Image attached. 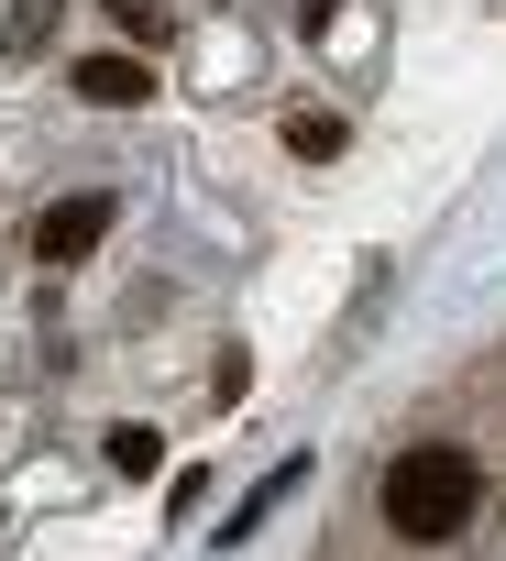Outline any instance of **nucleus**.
Listing matches in <instances>:
<instances>
[{
	"mask_svg": "<svg viewBox=\"0 0 506 561\" xmlns=\"http://www.w3.org/2000/svg\"><path fill=\"white\" fill-rule=\"evenodd\" d=\"M484 517V462L473 451H396L386 462V528L396 539H462Z\"/></svg>",
	"mask_w": 506,
	"mask_h": 561,
	"instance_id": "nucleus-1",
	"label": "nucleus"
},
{
	"mask_svg": "<svg viewBox=\"0 0 506 561\" xmlns=\"http://www.w3.org/2000/svg\"><path fill=\"white\" fill-rule=\"evenodd\" d=\"M100 242H111V198H100V187H89V198H56V209L34 220V253H45V264H78V253H100Z\"/></svg>",
	"mask_w": 506,
	"mask_h": 561,
	"instance_id": "nucleus-2",
	"label": "nucleus"
},
{
	"mask_svg": "<svg viewBox=\"0 0 506 561\" xmlns=\"http://www.w3.org/2000/svg\"><path fill=\"white\" fill-rule=\"evenodd\" d=\"M67 78H78V100H100V111H133V100H154V67H143V56H78Z\"/></svg>",
	"mask_w": 506,
	"mask_h": 561,
	"instance_id": "nucleus-3",
	"label": "nucleus"
},
{
	"mask_svg": "<svg viewBox=\"0 0 506 561\" xmlns=\"http://www.w3.org/2000/svg\"><path fill=\"white\" fill-rule=\"evenodd\" d=\"M287 144H298V154H342V122H331V111H298Z\"/></svg>",
	"mask_w": 506,
	"mask_h": 561,
	"instance_id": "nucleus-4",
	"label": "nucleus"
},
{
	"mask_svg": "<svg viewBox=\"0 0 506 561\" xmlns=\"http://www.w3.org/2000/svg\"><path fill=\"white\" fill-rule=\"evenodd\" d=\"M111 462H122V473H154L165 440H154V430H111Z\"/></svg>",
	"mask_w": 506,
	"mask_h": 561,
	"instance_id": "nucleus-5",
	"label": "nucleus"
},
{
	"mask_svg": "<svg viewBox=\"0 0 506 561\" xmlns=\"http://www.w3.org/2000/svg\"><path fill=\"white\" fill-rule=\"evenodd\" d=\"M45 23H56L45 0H23V12H12V34H0V45H12V56H34V45H45Z\"/></svg>",
	"mask_w": 506,
	"mask_h": 561,
	"instance_id": "nucleus-6",
	"label": "nucleus"
},
{
	"mask_svg": "<svg viewBox=\"0 0 506 561\" xmlns=\"http://www.w3.org/2000/svg\"><path fill=\"white\" fill-rule=\"evenodd\" d=\"M111 12H122V23H133V34H143V23H154V0H111Z\"/></svg>",
	"mask_w": 506,
	"mask_h": 561,
	"instance_id": "nucleus-7",
	"label": "nucleus"
}]
</instances>
